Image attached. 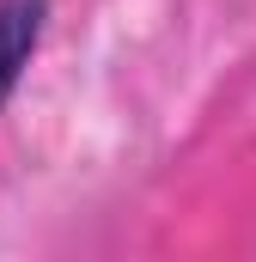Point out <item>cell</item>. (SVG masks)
<instances>
[{
    "label": "cell",
    "instance_id": "1",
    "mask_svg": "<svg viewBox=\"0 0 256 262\" xmlns=\"http://www.w3.org/2000/svg\"><path fill=\"white\" fill-rule=\"evenodd\" d=\"M49 18H55V0H0V110L25 85L31 61L43 55Z\"/></svg>",
    "mask_w": 256,
    "mask_h": 262
}]
</instances>
